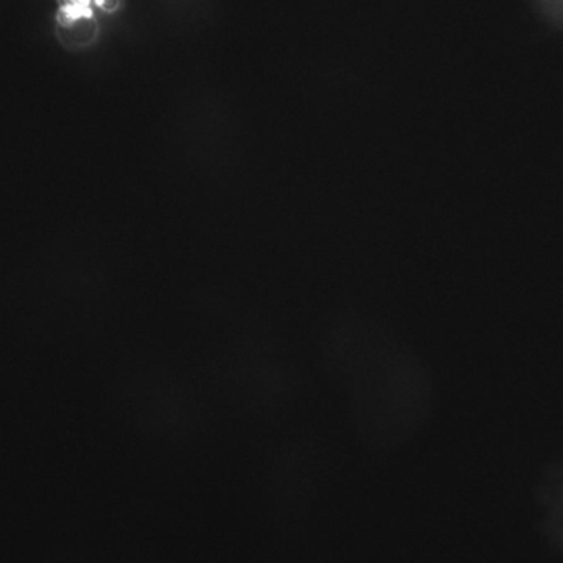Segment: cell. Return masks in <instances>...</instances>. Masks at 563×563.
I'll return each instance as SVG.
<instances>
[{"instance_id": "obj_2", "label": "cell", "mask_w": 563, "mask_h": 563, "mask_svg": "<svg viewBox=\"0 0 563 563\" xmlns=\"http://www.w3.org/2000/svg\"><path fill=\"white\" fill-rule=\"evenodd\" d=\"M539 15L554 26V29L563 32V0H532Z\"/></svg>"}, {"instance_id": "obj_1", "label": "cell", "mask_w": 563, "mask_h": 563, "mask_svg": "<svg viewBox=\"0 0 563 563\" xmlns=\"http://www.w3.org/2000/svg\"><path fill=\"white\" fill-rule=\"evenodd\" d=\"M323 357L328 371L346 387L360 419L416 420L429 407L432 384L426 366L376 318L338 317L324 333Z\"/></svg>"}]
</instances>
